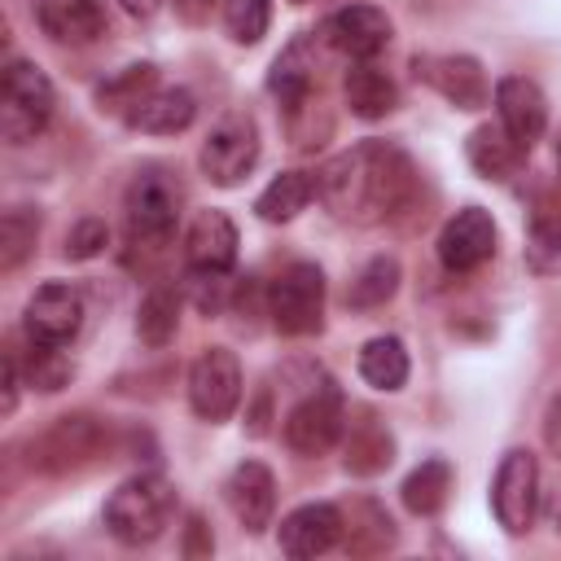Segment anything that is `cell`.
Here are the masks:
<instances>
[{
	"label": "cell",
	"instance_id": "1",
	"mask_svg": "<svg viewBox=\"0 0 561 561\" xmlns=\"http://www.w3.org/2000/svg\"><path fill=\"white\" fill-rule=\"evenodd\" d=\"M412 188H416V171L408 153L386 140H359L346 153H333L316 171V197L324 202V210L359 228L403 210Z\"/></svg>",
	"mask_w": 561,
	"mask_h": 561
},
{
	"label": "cell",
	"instance_id": "2",
	"mask_svg": "<svg viewBox=\"0 0 561 561\" xmlns=\"http://www.w3.org/2000/svg\"><path fill=\"white\" fill-rule=\"evenodd\" d=\"M171 517H175V486L162 473H136L118 482V491L105 500V530L127 548L153 543L171 526Z\"/></svg>",
	"mask_w": 561,
	"mask_h": 561
},
{
	"label": "cell",
	"instance_id": "3",
	"mask_svg": "<svg viewBox=\"0 0 561 561\" xmlns=\"http://www.w3.org/2000/svg\"><path fill=\"white\" fill-rule=\"evenodd\" d=\"M110 451V425L92 412H66L26 443V465L48 478L79 473Z\"/></svg>",
	"mask_w": 561,
	"mask_h": 561
},
{
	"label": "cell",
	"instance_id": "4",
	"mask_svg": "<svg viewBox=\"0 0 561 561\" xmlns=\"http://www.w3.org/2000/svg\"><path fill=\"white\" fill-rule=\"evenodd\" d=\"M180 206L184 193L175 184V175H167L162 167H145L136 171V180L123 193V215H127V241L140 250H162L175 237L180 224Z\"/></svg>",
	"mask_w": 561,
	"mask_h": 561
},
{
	"label": "cell",
	"instance_id": "5",
	"mask_svg": "<svg viewBox=\"0 0 561 561\" xmlns=\"http://www.w3.org/2000/svg\"><path fill=\"white\" fill-rule=\"evenodd\" d=\"M53 83L35 61H9L0 83V131L9 145L35 140L53 118Z\"/></svg>",
	"mask_w": 561,
	"mask_h": 561
},
{
	"label": "cell",
	"instance_id": "6",
	"mask_svg": "<svg viewBox=\"0 0 561 561\" xmlns=\"http://www.w3.org/2000/svg\"><path fill=\"white\" fill-rule=\"evenodd\" d=\"M267 316L285 337H307L324 324V272L316 263H289L267 285Z\"/></svg>",
	"mask_w": 561,
	"mask_h": 561
},
{
	"label": "cell",
	"instance_id": "7",
	"mask_svg": "<svg viewBox=\"0 0 561 561\" xmlns=\"http://www.w3.org/2000/svg\"><path fill=\"white\" fill-rule=\"evenodd\" d=\"M197 162H202V171H206L210 184H224V188L241 184L254 171V162H259V127H254V118L241 114V110L237 114H224L210 127V136L202 140Z\"/></svg>",
	"mask_w": 561,
	"mask_h": 561
},
{
	"label": "cell",
	"instance_id": "8",
	"mask_svg": "<svg viewBox=\"0 0 561 561\" xmlns=\"http://www.w3.org/2000/svg\"><path fill=\"white\" fill-rule=\"evenodd\" d=\"M491 508H495V522L508 535H526L535 526V513H539V460L526 447L504 451V460L495 469V482H491Z\"/></svg>",
	"mask_w": 561,
	"mask_h": 561
},
{
	"label": "cell",
	"instance_id": "9",
	"mask_svg": "<svg viewBox=\"0 0 561 561\" xmlns=\"http://www.w3.org/2000/svg\"><path fill=\"white\" fill-rule=\"evenodd\" d=\"M188 403L202 421H228L241 403V364L224 346H206L188 368Z\"/></svg>",
	"mask_w": 561,
	"mask_h": 561
},
{
	"label": "cell",
	"instance_id": "10",
	"mask_svg": "<svg viewBox=\"0 0 561 561\" xmlns=\"http://www.w3.org/2000/svg\"><path fill=\"white\" fill-rule=\"evenodd\" d=\"M412 75L421 83H430L438 96H447L456 110H482L491 96L486 70L469 53H421V57H412Z\"/></svg>",
	"mask_w": 561,
	"mask_h": 561
},
{
	"label": "cell",
	"instance_id": "11",
	"mask_svg": "<svg viewBox=\"0 0 561 561\" xmlns=\"http://www.w3.org/2000/svg\"><path fill=\"white\" fill-rule=\"evenodd\" d=\"M346 430V416H342V394L333 386L298 399L289 412H285V443L298 451V456H324Z\"/></svg>",
	"mask_w": 561,
	"mask_h": 561
},
{
	"label": "cell",
	"instance_id": "12",
	"mask_svg": "<svg viewBox=\"0 0 561 561\" xmlns=\"http://www.w3.org/2000/svg\"><path fill=\"white\" fill-rule=\"evenodd\" d=\"M320 44L351 57V61H373L390 44V18L377 4H346L320 22Z\"/></svg>",
	"mask_w": 561,
	"mask_h": 561
},
{
	"label": "cell",
	"instance_id": "13",
	"mask_svg": "<svg viewBox=\"0 0 561 561\" xmlns=\"http://www.w3.org/2000/svg\"><path fill=\"white\" fill-rule=\"evenodd\" d=\"M83 329V294L75 285H39L22 311V333L26 342H48V346H66L75 333Z\"/></svg>",
	"mask_w": 561,
	"mask_h": 561
},
{
	"label": "cell",
	"instance_id": "14",
	"mask_svg": "<svg viewBox=\"0 0 561 561\" xmlns=\"http://www.w3.org/2000/svg\"><path fill=\"white\" fill-rule=\"evenodd\" d=\"M495 254V219L482 206H465L456 210L443 232H438V263L451 276H465L473 267H482Z\"/></svg>",
	"mask_w": 561,
	"mask_h": 561
},
{
	"label": "cell",
	"instance_id": "15",
	"mask_svg": "<svg viewBox=\"0 0 561 561\" xmlns=\"http://www.w3.org/2000/svg\"><path fill=\"white\" fill-rule=\"evenodd\" d=\"M495 110H500V127H504L522 149H530V145L543 136V127H548V96H543V88H539L535 79H526V75H504V79L495 83Z\"/></svg>",
	"mask_w": 561,
	"mask_h": 561
},
{
	"label": "cell",
	"instance_id": "16",
	"mask_svg": "<svg viewBox=\"0 0 561 561\" xmlns=\"http://www.w3.org/2000/svg\"><path fill=\"white\" fill-rule=\"evenodd\" d=\"M224 500H228L232 517L250 535H259L263 526H272V513H276V478H272V469L259 465V460H241L224 482Z\"/></svg>",
	"mask_w": 561,
	"mask_h": 561
},
{
	"label": "cell",
	"instance_id": "17",
	"mask_svg": "<svg viewBox=\"0 0 561 561\" xmlns=\"http://www.w3.org/2000/svg\"><path fill=\"white\" fill-rule=\"evenodd\" d=\"M39 31L57 44L83 48L105 35V4L101 0H31Z\"/></svg>",
	"mask_w": 561,
	"mask_h": 561
},
{
	"label": "cell",
	"instance_id": "18",
	"mask_svg": "<svg viewBox=\"0 0 561 561\" xmlns=\"http://www.w3.org/2000/svg\"><path fill=\"white\" fill-rule=\"evenodd\" d=\"M342 530H346L342 508H333V504H302V508H294L280 522L276 543H280L285 557H320V552H329L342 539Z\"/></svg>",
	"mask_w": 561,
	"mask_h": 561
},
{
	"label": "cell",
	"instance_id": "19",
	"mask_svg": "<svg viewBox=\"0 0 561 561\" xmlns=\"http://www.w3.org/2000/svg\"><path fill=\"white\" fill-rule=\"evenodd\" d=\"M237 224L224 210H202L188 224L184 237V259L193 272H228L237 263Z\"/></svg>",
	"mask_w": 561,
	"mask_h": 561
},
{
	"label": "cell",
	"instance_id": "20",
	"mask_svg": "<svg viewBox=\"0 0 561 561\" xmlns=\"http://www.w3.org/2000/svg\"><path fill=\"white\" fill-rule=\"evenodd\" d=\"M342 96H346L351 114L355 118H368V123L373 118H386L399 105V88H394V79L377 61H355L346 70V79H342Z\"/></svg>",
	"mask_w": 561,
	"mask_h": 561
},
{
	"label": "cell",
	"instance_id": "21",
	"mask_svg": "<svg viewBox=\"0 0 561 561\" xmlns=\"http://www.w3.org/2000/svg\"><path fill=\"white\" fill-rule=\"evenodd\" d=\"M197 114V101L188 88H153L131 114H127V127L136 131H149V136H175L193 123Z\"/></svg>",
	"mask_w": 561,
	"mask_h": 561
},
{
	"label": "cell",
	"instance_id": "22",
	"mask_svg": "<svg viewBox=\"0 0 561 561\" xmlns=\"http://www.w3.org/2000/svg\"><path fill=\"white\" fill-rule=\"evenodd\" d=\"M316 44H320V35H302V39H294L272 61L267 88L280 96V105H294V101H302V96L316 92Z\"/></svg>",
	"mask_w": 561,
	"mask_h": 561
},
{
	"label": "cell",
	"instance_id": "23",
	"mask_svg": "<svg viewBox=\"0 0 561 561\" xmlns=\"http://www.w3.org/2000/svg\"><path fill=\"white\" fill-rule=\"evenodd\" d=\"M465 153H469V167H473L478 175H486V180H508V175L517 171V162H522L526 149H522L504 127L482 123V127L469 131Z\"/></svg>",
	"mask_w": 561,
	"mask_h": 561
},
{
	"label": "cell",
	"instance_id": "24",
	"mask_svg": "<svg viewBox=\"0 0 561 561\" xmlns=\"http://www.w3.org/2000/svg\"><path fill=\"white\" fill-rule=\"evenodd\" d=\"M390 460H394V438H390V430H386L373 412H364V416L351 425V434H346V469H351V473H381Z\"/></svg>",
	"mask_w": 561,
	"mask_h": 561
},
{
	"label": "cell",
	"instance_id": "25",
	"mask_svg": "<svg viewBox=\"0 0 561 561\" xmlns=\"http://www.w3.org/2000/svg\"><path fill=\"white\" fill-rule=\"evenodd\" d=\"M311 197H316V175H307V171H280V175L254 197V210H259V219H267V224H285V219H294L298 210H307Z\"/></svg>",
	"mask_w": 561,
	"mask_h": 561
},
{
	"label": "cell",
	"instance_id": "26",
	"mask_svg": "<svg viewBox=\"0 0 561 561\" xmlns=\"http://www.w3.org/2000/svg\"><path fill=\"white\" fill-rule=\"evenodd\" d=\"M447 491H451V465L447 460H421L399 486L403 508L416 517H434L447 504Z\"/></svg>",
	"mask_w": 561,
	"mask_h": 561
},
{
	"label": "cell",
	"instance_id": "27",
	"mask_svg": "<svg viewBox=\"0 0 561 561\" xmlns=\"http://www.w3.org/2000/svg\"><path fill=\"white\" fill-rule=\"evenodd\" d=\"M180 329V294L171 285H153L136 307V333L145 346H167Z\"/></svg>",
	"mask_w": 561,
	"mask_h": 561
},
{
	"label": "cell",
	"instance_id": "28",
	"mask_svg": "<svg viewBox=\"0 0 561 561\" xmlns=\"http://www.w3.org/2000/svg\"><path fill=\"white\" fill-rule=\"evenodd\" d=\"M153 88H158V70H153L149 61H136V66H123L114 79H105V83L96 88V101H101V110L127 118Z\"/></svg>",
	"mask_w": 561,
	"mask_h": 561
},
{
	"label": "cell",
	"instance_id": "29",
	"mask_svg": "<svg viewBox=\"0 0 561 561\" xmlns=\"http://www.w3.org/2000/svg\"><path fill=\"white\" fill-rule=\"evenodd\" d=\"M359 377L368 386H377V390H399L408 381V351H403V342L390 337V333L364 342V351H359Z\"/></svg>",
	"mask_w": 561,
	"mask_h": 561
},
{
	"label": "cell",
	"instance_id": "30",
	"mask_svg": "<svg viewBox=\"0 0 561 561\" xmlns=\"http://www.w3.org/2000/svg\"><path fill=\"white\" fill-rule=\"evenodd\" d=\"M39 241V210L18 202L0 219V272H18Z\"/></svg>",
	"mask_w": 561,
	"mask_h": 561
},
{
	"label": "cell",
	"instance_id": "31",
	"mask_svg": "<svg viewBox=\"0 0 561 561\" xmlns=\"http://www.w3.org/2000/svg\"><path fill=\"white\" fill-rule=\"evenodd\" d=\"M394 289H399V259L377 254V259H368V263L355 272L351 289H346V302H351V307H381V302L394 298Z\"/></svg>",
	"mask_w": 561,
	"mask_h": 561
},
{
	"label": "cell",
	"instance_id": "32",
	"mask_svg": "<svg viewBox=\"0 0 561 561\" xmlns=\"http://www.w3.org/2000/svg\"><path fill=\"white\" fill-rule=\"evenodd\" d=\"M22 368V364H18ZM70 359L61 355V346H48V342H31L26 346V368H22V377L35 386V390H61L66 381H70Z\"/></svg>",
	"mask_w": 561,
	"mask_h": 561
},
{
	"label": "cell",
	"instance_id": "33",
	"mask_svg": "<svg viewBox=\"0 0 561 561\" xmlns=\"http://www.w3.org/2000/svg\"><path fill=\"white\" fill-rule=\"evenodd\" d=\"M272 22V0H224V26L237 44H259Z\"/></svg>",
	"mask_w": 561,
	"mask_h": 561
},
{
	"label": "cell",
	"instance_id": "34",
	"mask_svg": "<svg viewBox=\"0 0 561 561\" xmlns=\"http://www.w3.org/2000/svg\"><path fill=\"white\" fill-rule=\"evenodd\" d=\"M526 259L535 272H561V224H535L530 219Z\"/></svg>",
	"mask_w": 561,
	"mask_h": 561
},
{
	"label": "cell",
	"instance_id": "35",
	"mask_svg": "<svg viewBox=\"0 0 561 561\" xmlns=\"http://www.w3.org/2000/svg\"><path fill=\"white\" fill-rule=\"evenodd\" d=\"M105 241H110L105 219H79L66 237V259H96L105 250Z\"/></svg>",
	"mask_w": 561,
	"mask_h": 561
},
{
	"label": "cell",
	"instance_id": "36",
	"mask_svg": "<svg viewBox=\"0 0 561 561\" xmlns=\"http://www.w3.org/2000/svg\"><path fill=\"white\" fill-rule=\"evenodd\" d=\"M543 447L561 460V394H552V403L543 412Z\"/></svg>",
	"mask_w": 561,
	"mask_h": 561
},
{
	"label": "cell",
	"instance_id": "37",
	"mask_svg": "<svg viewBox=\"0 0 561 561\" xmlns=\"http://www.w3.org/2000/svg\"><path fill=\"white\" fill-rule=\"evenodd\" d=\"M202 530H206V522L202 517H188V543H184V557H210V539H202Z\"/></svg>",
	"mask_w": 561,
	"mask_h": 561
},
{
	"label": "cell",
	"instance_id": "38",
	"mask_svg": "<svg viewBox=\"0 0 561 561\" xmlns=\"http://www.w3.org/2000/svg\"><path fill=\"white\" fill-rule=\"evenodd\" d=\"M175 9H180V18H188V22H202V18H210L215 0H175Z\"/></svg>",
	"mask_w": 561,
	"mask_h": 561
},
{
	"label": "cell",
	"instance_id": "39",
	"mask_svg": "<svg viewBox=\"0 0 561 561\" xmlns=\"http://www.w3.org/2000/svg\"><path fill=\"white\" fill-rule=\"evenodd\" d=\"M118 4H123V9L131 13V18H153L162 0H118Z\"/></svg>",
	"mask_w": 561,
	"mask_h": 561
},
{
	"label": "cell",
	"instance_id": "40",
	"mask_svg": "<svg viewBox=\"0 0 561 561\" xmlns=\"http://www.w3.org/2000/svg\"><path fill=\"white\" fill-rule=\"evenodd\" d=\"M557 167H561V131H557Z\"/></svg>",
	"mask_w": 561,
	"mask_h": 561
},
{
	"label": "cell",
	"instance_id": "41",
	"mask_svg": "<svg viewBox=\"0 0 561 561\" xmlns=\"http://www.w3.org/2000/svg\"><path fill=\"white\" fill-rule=\"evenodd\" d=\"M298 4H302V0H298Z\"/></svg>",
	"mask_w": 561,
	"mask_h": 561
}]
</instances>
